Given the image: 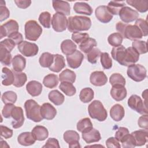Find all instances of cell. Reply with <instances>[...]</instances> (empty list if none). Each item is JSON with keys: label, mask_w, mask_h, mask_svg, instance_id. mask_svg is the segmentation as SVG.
Returning <instances> with one entry per match:
<instances>
[{"label": "cell", "mask_w": 148, "mask_h": 148, "mask_svg": "<svg viewBox=\"0 0 148 148\" xmlns=\"http://www.w3.org/2000/svg\"><path fill=\"white\" fill-rule=\"evenodd\" d=\"M111 55L120 65L126 66L134 64L139 58V54L134 47H129L126 49L123 45L113 47Z\"/></svg>", "instance_id": "1"}, {"label": "cell", "mask_w": 148, "mask_h": 148, "mask_svg": "<svg viewBox=\"0 0 148 148\" xmlns=\"http://www.w3.org/2000/svg\"><path fill=\"white\" fill-rule=\"evenodd\" d=\"M91 26V19L86 16H74L68 19V29L71 32L87 31Z\"/></svg>", "instance_id": "2"}, {"label": "cell", "mask_w": 148, "mask_h": 148, "mask_svg": "<svg viewBox=\"0 0 148 148\" xmlns=\"http://www.w3.org/2000/svg\"><path fill=\"white\" fill-rule=\"evenodd\" d=\"M116 28L123 38L131 40H136L142 38L143 35L140 29L136 25H131L123 22H118Z\"/></svg>", "instance_id": "3"}, {"label": "cell", "mask_w": 148, "mask_h": 148, "mask_svg": "<svg viewBox=\"0 0 148 148\" xmlns=\"http://www.w3.org/2000/svg\"><path fill=\"white\" fill-rule=\"evenodd\" d=\"M24 109L28 119L36 123L40 122L43 119L40 114V106L35 100H27L24 103Z\"/></svg>", "instance_id": "4"}, {"label": "cell", "mask_w": 148, "mask_h": 148, "mask_svg": "<svg viewBox=\"0 0 148 148\" xmlns=\"http://www.w3.org/2000/svg\"><path fill=\"white\" fill-rule=\"evenodd\" d=\"M90 116L99 121H105L108 116V113L102 102L99 100L93 101L88 106Z\"/></svg>", "instance_id": "5"}, {"label": "cell", "mask_w": 148, "mask_h": 148, "mask_svg": "<svg viewBox=\"0 0 148 148\" xmlns=\"http://www.w3.org/2000/svg\"><path fill=\"white\" fill-rule=\"evenodd\" d=\"M25 37L26 39L36 41L42 33V28L35 20H29L24 25Z\"/></svg>", "instance_id": "6"}, {"label": "cell", "mask_w": 148, "mask_h": 148, "mask_svg": "<svg viewBox=\"0 0 148 148\" xmlns=\"http://www.w3.org/2000/svg\"><path fill=\"white\" fill-rule=\"evenodd\" d=\"M127 73L130 79L136 82L143 80L147 76L146 68L140 64H134L128 66Z\"/></svg>", "instance_id": "7"}, {"label": "cell", "mask_w": 148, "mask_h": 148, "mask_svg": "<svg viewBox=\"0 0 148 148\" xmlns=\"http://www.w3.org/2000/svg\"><path fill=\"white\" fill-rule=\"evenodd\" d=\"M128 105L132 110L141 114H147V102L143 101L141 98L136 94L130 96L128 99Z\"/></svg>", "instance_id": "8"}, {"label": "cell", "mask_w": 148, "mask_h": 148, "mask_svg": "<svg viewBox=\"0 0 148 148\" xmlns=\"http://www.w3.org/2000/svg\"><path fill=\"white\" fill-rule=\"evenodd\" d=\"M53 29L57 32L64 31L68 26V20L66 16L61 13H56L51 19Z\"/></svg>", "instance_id": "9"}, {"label": "cell", "mask_w": 148, "mask_h": 148, "mask_svg": "<svg viewBox=\"0 0 148 148\" xmlns=\"http://www.w3.org/2000/svg\"><path fill=\"white\" fill-rule=\"evenodd\" d=\"M18 51L24 56L33 57L36 56L39 51L38 45L34 43L23 40L18 46Z\"/></svg>", "instance_id": "10"}, {"label": "cell", "mask_w": 148, "mask_h": 148, "mask_svg": "<svg viewBox=\"0 0 148 148\" xmlns=\"http://www.w3.org/2000/svg\"><path fill=\"white\" fill-rule=\"evenodd\" d=\"M119 15L120 19L127 24L136 20L139 17L138 12L128 6H124L120 10Z\"/></svg>", "instance_id": "11"}, {"label": "cell", "mask_w": 148, "mask_h": 148, "mask_svg": "<svg viewBox=\"0 0 148 148\" xmlns=\"http://www.w3.org/2000/svg\"><path fill=\"white\" fill-rule=\"evenodd\" d=\"M18 24L16 20H9L5 24L0 26L1 30V39H2L3 37L9 36L10 35L18 32Z\"/></svg>", "instance_id": "12"}, {"label": "cell", "mask_w": 148, "mask_h": 148, "mask_svg": "<svg viewBox=\"0 0 148 148\" xmlns=\"http://www.w3.org/2000/svg\"><path fill=\"white\" fill-rule=\"evenodd\" d=\"M11 117L13 118L12 121V127L14 129L20 128L23 125L24 121L23 109L20 106H15L12 110Z\"/></svg>", "instance_id": "13"}, {"label": "cell", "mask_w": 148, "mask_h": 148, "mask_svg": "<svg viewBox=\"0 0 148 148\" xmlns=\"http://www.w3.org/2000/svg\"><path fill=\"white\" fill-rule=\"evenodd\" d=\"M64 140L69 145V147L71 148L80 147L79 144L80 136L75 131L68 130L64 133Z\"/></svg>", "instance_id": "14"}, {"label": "cell", "mask_w": 148, "mask_h": 148, "mask_svg": "<svg viewBox=\"0 0 148 148\" xmlns=\"http://www.w3.org/2000/svg\"><path fill=\"white\" fill-rule=\"evenodd\" d=\"M95 14L97 18L102 23H108L113 18V15L109 12L105 5L98 6L95 9Z\"/></svg>", "instance_id": "15"}, {"label": "cell", "mask_w": 148, "mask_h": 148, "mask_svg": "<svg viewBox=\"0 0 148 148\" xmlns=\"http://www.w3.org/2000/svg\"><path fill=\"white\" fill-rule=\"evenodd\" d=\"M84 59L83 54L79 50H76L73 54L66 56V61L68 66L73 69L78 68Z\"/></svg>", "instance_id": "16"}, {"label": "cell", "mask_w": 148, "mask_h": 148, "mask_svg": "<svg viewBox=\"0 0 148 148\" xmlns=\"http://www.w3.org/2000/svg\"><path fill=\"white\" fill-rule=\"evenodd\" d=\"M90 83L95 86H104L108 82V77L103 71H94L90 77Z\"/></svg>", "instance_id": "17"}, {"label": "cell", "mask_w": 148, "mask_h": 148, "mask_svg": "<svg viewBox=\"0 0 148 148\" xmlns=\"http://www.w3.org/2000/svg\"><path fill=\"white\" fill-rule=\"evenodd\" d=\"M40 114L43 119L51 120L56 116L57 110L52 105L46 102L40 106Z\"/></svg>", "instance_id": "18"}, {"label": "cell", "mask_w": 148, "mask_h": 148, "mask_svg": "<svg viewBox=\"0 0 148 148\" xmlns=\"http://www.w3.org/2000/svg\"><path fill=\"white\" fill-rule=\"evenodd\" d=\"M148 130H139L132 132L131 134L134 138L135 146H141L144 145L147 141Z\"/></svg>", "instance_id": "19"}, {"label": "cell", "mask_w": 148, "mask_h": 148, "mask_svg": "<svg viewBox=\"0 0 148 148\" xmlns=\"http://www.w3.org/2000/svg\"><path fill=\"white\" fill-rule=\"evenodd\" d=\"M110 95L115 101H121L127 97V92L124 86L115 85L112 86L110 90Z\"/></svg>", "instance_id": "20"}, {"label": "cell", "mask_w": 148, "mask_h": 148, "mask_svg": "<svg viewBox=\"0 0 148 148\" xmlns=\"http://www.w3.org/2000/svg\"><path fill=\"white\" fill-rule=\"evenodd\" d=\"M53 7L57 13H61L68 16L71 12V6L66 1L54 0L52 1Z\"/></svg>", "instance_id": "21"}, {"label": "cell", "mask_w": 148, "mask_h": 148, "mask_svg": "<svg viewBox=\"0 0 148 148\" xmlns=\"http://www.w3.org/2000/svg\"><path fill=\"white\" fill-rule=\"evenodd\" d=\"M82 138L87 143L97 142L99 141L101 138L99 132L93 128L87 132H83Z\"/></svg>", "instance_id": "22"}, {"label": "cell", "mask_w": 148, "mask_h": 148, "mask_svg": "<svg viewBox=\"0 0 148 148\" xmlns=\"http://www.w3.org/2000/svg\"><path fill=\"white\" fill-rule=\"evenodd\" d=\"M42 84L36 80H31L26 85V90L32 97L39 95L42 91Z\"/></svg>", "instance_id": "23"}, {"label": "cell", "mask_w": 148, "mask_h": 148, "mask_svg": "<svg viewBox=\"0 0 148 148\" xmlns=\"http://www.w3.org/2000/svg\"><path fill=\"white\" fill-rule=\"evenodd\" d=\"M65 66L64 57L58 54H54V61L52 65L49 68V70L54 72H60Z\"/></svg>", "instance_id": "24"}, {"label": "cell", "mask_w": 148, "mask_h": 148, "mask_svg": "<svg viewBox=\"0 0 148 148\" xmlns=\"http://www.w3.org/2000/svg\"><path fill=\"white\" fill-rule=\"evenodd\" d=\"M125 115L123 106L119 103L114 105L110 110V116L115 121H119L123 119Z\"/></svg>", "instance_id": "25"}, {"label": "cell", "mask_w": 148, "mask_h": 148, "mask_svg": "<svg viewBox=\"0 0 148 148\" xmlns=\"http://www.w3.org/2000/svg\"><path fill=\"white\" fill-rule=\"evenodd\" d=\"M17 141L20 145L28 146L34 144L36 142V139L33 136L32 132H24L18 136Z\"/></svg>", "instance_id": "26"}, {"label": "cell", "mask_w": 148, "mask_h": 148, "mask_svg": "<svg viewBox=\"0 0 148 148\" xmlns=\"http://www.w3.org/2000/svg\"><path fill=\"white\" fill-rule=\"evenodd\" d=\"M13 69L14 72H21L26 66V59L20 54H17L12 61Z\"/></svg>", "instance_id": "27"}, {"label": "cell", "mask_w": 148, "mask_h": 148, "mask_svg": "<svg viewBox=\"0 0 148 148\" xmlns=\"http://www.w3.org/2000/svg\"><path fill=\"white\" fill-rule=\"evenodd\" d=\"M33 136L36 140L42 141L45 140L49 136L47 129L42 125H36L31 131Z\"/></svg>", "instance_id": "28"}, {"label": "cell", "mask_w": 148, "mask_h": 148, "mask_svg": "<svg viewBox=\"0 0 148 148\" xmlns=\"http://www.w3.org/2000/svg\"><path fill=\"white\" fill-rule=\"evenodd\" d=\"M73 10L78 14L90 16L92 13V9L91 7L87 3L84 2H76L73 6Z\"/></svg>", "instance_id": "29"}, {"label": "cell", "mask_w": 148, "mask_h": 148, "mask_svg": "<svg viewBox=\"0 0 148 148\" xmlns=\"http://www.w3.org/2000/svg\"><path fill=\"white\" fill-rule=\"evenodd\" d=\"M2 84L5 86L13 84L14 81V75L13 72H12L8 68L3 67L2 69Z\"/></svg>", "instance_id": "30"}, {"label": "cell", "mask_w": 148, "mask_h": 148, "mask_svg": "<svg viewBox=\"0 0 148 148\" xmlns=\"http://www.w3.org/2000/svg\"><path fill=\"white\" fill-rule=\"evenodd\" d=\"M76 45L70 39H65L61 44V51L66 56L73 54L76 50Z\"/></svg>", "instance_id": "31"}, {"label": "cell", "mask_w": 148, "mask_h": 148, "mask_svg": "<svg viewBox=\"0 0 148 148\" xmlns=\"http://www.w3.org/2000/svg\"><path fill=\"white\" fill-rule=\"evenodd\" d=\"M126 2L140 13L146 12L148 10L147 0H127Z\"/></svg>", "instance_id": "32"}, {"label": "cell", "mask_w": 148, "mask_h": 148, "mask_svg": "<svg viewBox=\"0 0 148 148\" xmlns=\"http://www.w3.org/2000/svg\"><path fill=\"white\" fill-rule=\"evenodd\" d=\"M48 98L52 103L57 106L62 105L65 100L64 95L57 90L51 91L48 94Z\"/></svg>", "instance_id": "33"}, {"label": "cell", "mask_w": 148, "mask_h": 148, "mask_svg": "<svg viewBox=\"0 0 148 148\" xmlns=\"http://www.w3.org/2000/svg\"><path fill=\"white\" fill-rule=\"evenodd\" d=\"M59 78L57 75L53 73H50L45 76L43 80V85L49 88H53L58 84Z\"/></svg>", "instance_id": "34"}, {"label": "cell", "mask_w": 148, "mask_h": 148, "mask_svg": "<svg viewBox=\"0 0 148 148\" xmlns=\"http://www.w3.org/2000/svg\"><path fill=\"white\" fill-rule=\"evenodd\" d=\"M54 61V54L49 52H45L42 54L39 59V62L43 68H49Z\"/></svg>", "instance_id": "35"}, {"label": "cell", "mask_w": 148, "mask_h": 148, "mask_svg": "<svg viewBox=\"0 0 148 148\" xmlns=\"http://www.w3.org/2000/svg\"><path fill=\"white\" fill-rule=\"evenodd\" d=\"M94 97V92L92 88L86 87L83 88L80 92V100L83 103H88L92 100Z\"/></svg>", "instance_id": "36"}, {"label": "cell", "mask_w": 148, "mask_h": 148, "mask_svg": "<svg viewBox=\"0 0 148 148\" xmlns=\"http://www.w3.org/2000/svg\"><path fill=\"white\" fill-rule=\"evenodd\" d=\"M125 6V2L123 1H110L107 8L112 15H118L120 10Z\"/></svg>", "instance_id": "37"}, {"label": "cell", "mask_w": 148, "mask_h": 148, "mask_svg": "<svg viewBox=\"0 0 148 148\" xmlns=\"http://www.w3.org/2000/svg\"><path fill=\"white\" fill-rule=\"evenodd\" d=\"M76 77V76L75 73L69 69L64 70L59 75V80H60L61 82H68L73 83L75 82Z\"/></svg>", "instance_id": "38"}, {"label": "cell", "mask_w": 148, "mask_h": 148, "mask_svg": "<svg viewBox=\"0 0 148 148\" xmlns=\"http://www.w3.org/2000/svg\"><path fill=\"white\" fill-rule=\"evenodd\" d=\"M76 127L79 132L83 133L90 130L93 128V126L90 119L86 117L82 119L77 122Z\"/></svg>", "instance_id": "39"}, {"label": "cell", "mask_w": 148, "mask_h": 148, "mask_svg": "<svg viewBox=\"0 0 148 148\" xmlns=\"http://www.w3.org/2000/svg\"><path fill=\"white\" fill-rule=\"evenodd\" d=\"M59 88L67 96L71 97L76 94V90L72 83L62 82L59 86Z\"/></svg>", "instance_id": "40"}, {"label": "cell", "mask_w": 148, "mask_h": 148, "mask_svg": "<svg viewBox=\"0 0 148 148\" xmlns=\"http://www.w3.org/2000/svg\"><path fill=\"white\" fill-rule=\"evenodd\" d=\"M97 41L95 39L88 38L85 41L79 45V47L81 51L87 54L93 48H94V47L97 46Z\"/></svg>", "instance_id": "41"}, {"label": "cell", "mask_w": 148, "mask_h": 148, "mask_svg": "<svg viewBox=\"0 0 148 148\" xmlns=\"http://www.w3.org/2000/svg\"><path fill=\"white\" fill-rule=\"evenodd\" d=\"M12 54L10 52L2 46H0V61L4 65L9 66L12 62Z\"/></svg>", "instance_id": "42"}, {"label": "cell", "mask_w": 148, "mask_h": 148, "mask_svg": "<svg viewBox=\"0 0 148 148\" xmlns=\"http://www.w3.org/2000/svg\"><path fill=\"white\" fill-rule=\"evenodd\" d=\"M17 99L16 93L12 91H7L3 93L2 95V101L4 104H13Z\"/></svg>", "instance_id": "43"}, {"label": "cell", "mask_w": 148, "mask_h": 148, "mask_svg": "<svg viewBox=\"0 0 148 148\" xmlns=\"http://www.w3.org/2000/svg\"><path fill=\"white\" fill-rule=\"evenodd\" d=\"M123 40V37L119 32L111 34L108 38L109 44L113 47H117L121 45Z\"/></svg>", "instance_id": "44"}, {"label": "cell", "mask_w": 148, "mask_h": 148, "mask_svg": "<svg viewBox=\"0 0 148 148\" xmlns=\"http://www.w3.org/2000/svg\"><path fill=\"white\" fill-rule=\"evenodd\" d=\"M14 75V81L13 86L16 87H21L24 85L27 80V75L24 72H13Z\"/></svg>", "instance_id": "45"}, {"label": "cell", "mask_w": 148, "mask_h": 148, "mask_svg": "<svg viewBox=\"0 0 148 148\" xmlns=\"http://www.w3.org/2000/svg\"><path fill=\"white\" fill-rule=\"evenodd\" d=\"M39 21L46 28H50L51 26V14L46 11L42 12L39 16Z\"/></svg>", "instance_id": "46"}, {"label": "cell", "mask_w": 148, "mask_h": 148, "mask_svg": "<svg viewBox=\"0 0 148 148\" xmlns=\"http://www.w3.org/2000/svg\"><path fill=\"white\" fill-rule=\"evenodd\" d=\"M132 45V47H134L139 54H145L147 52V43L145 41L139 40H134Z\"/></svg>", "instance_id": "47"}, {"label": "cell", "mask_w": 148, "mask_h": 148, "mask_svg": "<svg viewBox=\"0 0 148 148\" xmlns=\"http://www.w3.org/2000/svg\"><path fill=\"white\" fill-rule=\"evenodd\" d=\"M109 82L113 86L121 85L124 86L125 85V79L120 73H113L109 78Z\"/></svg>", "instance_id": "48"}, {"label": "cell", "mask_w": 148, "mask_h": 148, "mask_svg": "<svg viewBox=\"0 0 148 148\" xmlns=\"http://www.w3.org/2000/svg\"><path fill=\"white\" fill-rule=\"evenodd\" d=\"M101 53V52L99 49L97 47L93 48L87 53V59L88 61L92 64H96Z\"/></svg>", "instance_id": "49"}, {"label": "cell", "mask_w": 148, "mask_h": 148, "mask_svg": "<svg viewBox=\"0 0 148 148\" xmlns=\"http://www.w3.org/2000/svg\"><path fill=\"white\" fill-rule=\"evenodd\" d=\"M100 60L102 66L104 69H109L112 68V60L108 53H101L100 54Z\"/></svg>", "instance_id": "50"}, {"label": "cell", "mask_w": 148, "mask_h": 148, "mask_svg": "<svg viewBox=\"0 0 148 148\" xmlns=\"http://www.w3.org/2000/svg\"><path fill=\"white\" fill-rule=\"evenodd\" d=\"M71 38L73 41L79 45L89 38V35L87 33L73 32Z\"/></svg>", "instance_id": "51"}, {"label": "cell", "mask_w": 148, "mask_h": 148, "mask_svg": "<svg viewBox=\"0 0 148 148\" xmlns=\"http://www.w3.org/2000/svg\"><path fill=\"white\" fill-rule=\"evenodd\" d=\"M136 26L140 29L141 31L143 36H146L148 35V28H147V21L142 18H138L136 21L135 24Z\"/></svg>", "instance_id": "52"}, {"label": "cell", "mask_w": 148, "mask_h": 148, "mask_svg": "<svg viewBox=\"0 0 148 148\" xmlns=\"http://www.w3.org/2000/svg\"><path fill=\"white\" fill-rule=\"evenodd\" d=\"M123 147H135V143L133 136L131 134H128L124 139L121 142Z\"/></svg>", "instance_id": "53"}, {"label": "cell", "mask_w": 148, "mask_h": 148, "mask_svg": "<svg viewBox=\"0 0 148 148\" xmlns=\"http://www.w3.org/2000/svg\"><path fill=\"white\" fill-rule=\"evenodd\" d=\"M128 134L130 133L128 128L124 127H121L118 128V130L116 132L114 135L115 138L119 142H121Z\"/></svg>", "instance_id": "54"}, {"label": "cell", "mask_w": 148, "mask_h": 148, "mask_svg": "<svg viewBox=\"0 0 148 148\" xmlns=\"http://www.w3.org/2000/svg\"><path fill=\"white\" fill-rule=\"evenodd\" d=\"M0 46L3 47L9 51H11L15 47V43L10 39L6 38L0 42Z\"/></svg>", "instance_id": "55"}, {"label": "cell", "mask_w": 148, "mask_h": 148, "mask_svg": "<svg viewBox=\"0 0 148 148\" xmlns=\"http://www.w3.org/2000/svg\"><path fill=\"white\" fill-rule=\"evenodd\" d=\"M0 5V21L2 22L9 18L10 16V12L6 7L5 4Z\"/></svg>", "instance_id": "56"}, {"label": "cell", "mask_w": 148, "mask_h": 148, "mask_svg": "<svg viewBox=\"0 0 148 148\" xmlns=\"http://www.w3.org/2000/svg\"><path fill=\"white\" fill-rule=\"evenodd\" d=\"M106 147L108 148H120L121 146L119 141L114 137H110L106 141Z\"/></svg>", "instance_id": "57"}, {"label": "cell", "mask_w": 148, "mask_h": 148, "mask_svg": "<svg viewBox=\"0 0 148 148\" xmlns=\"http://www.w3.org/2000/svg\"><path fill=\"white\" fill-rule=\"evenodd\" d=\"M15 106L13 104H5L2 110V116L6 119L11 117V112Z\"/></svg>", "instance_id": "58"}, {"label": "cell", "mask_w": 148, "mask_h": 148, "mask_svg": "<svg viewBox=\"0 0 148 148\" xmlns=\"http://www.w3.org/2000/svg\"><path fill=\"white\" fill-rule=\"evenodd\" d=\"M1 136L5 139H9L13 135V130L10 128L2 125H1Z\"/></svg>", "instance_id": "59"}, {"label": "cell", "mask_w": 148, "mask_h": 148, "mask_svg": "<svg viewBox=\"0 0 148 148\" xmlns=\"http://www.w3.org/2000/svg\"><path fill=\"white\" fill-rule=\"evenodd\" d=\"M43 147H54V148H60V146L57 139L54 138H50L46 141L45 145L43 146Z\"/></svg>", "instance_id": "60"}, {"label": "cell", "mask_w": 148, "mask_h": 148, "mask_svg": "<svg viewBox=\"0 0 148 148\" xmlns=\"http://www.w3.org/2000/svg\"><path fill=\"white\" fill-rule=\"evenodd\" d=\"M8 38L12 39L15 43L16 45H18L23 41V35L18 32H16L8 36Z\"/></svg>", "instance_id": "61"}, {"label": "cell", "mask_w": 148, "mask_h": 148, "mask_svg": "<svg viewBox=\"0 0 148 148\" xmlns=\"http://www.w3.org/2000/svg\"><path fill=\"white\" fill-rule=\"evenodd\" d=\"M138 126L143 129L148 130V116L147 114H143L140 116L138 121Z\"/></svg>", "instance_id": "62"}, {"label": "cell", "mask_w": 148, "mask_h": 148, "mask_svg": "<svg viewBox=\"0 0 148 148\" xmlns=\"http://www.w3.org/2000/svg\"><path fill=\"white\" fill-rule=\"evenodd\" d=\"M14 3L17 7L21 9H26L30 6L31 4V1L29 0H23V1H14Z\"/></svg>", "instance_id": "63"}]
</instances>
